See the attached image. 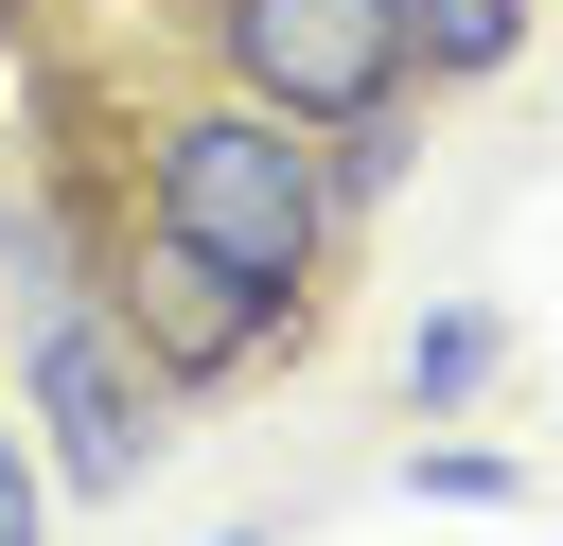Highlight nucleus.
Returning <instances> with one entry per match:
<instances>
[{
  "label": "nucleus",
  "mask_w": 563,
  "mask_h": 546,
  "mask_svg": "<svg viewBox=\"0 0 563 546\" xmlns=\"http://www.w3.org/2000/svg\"><path fill=\"white\" fill-rule=\"evenodd\" d=\"M70 123H106V159H70L88 194H123L141 229H176V247H211L229 282H264V299H299L317 317V282H334V247H352V211H334V141L317 123H282V106H246V88H53Z\"/></svg>",
  "instance_id": "nucleus-1"
},
{
  "label": "nucleus",
  "mask_w": 563,
  "mask_h": 546,
  "mask_svg": "<svg viewBox=\"0 0 563 546\" xmlns=\"http://www.w3.org/2000/svg\"><path fill=\"white\" fill-rule=\"evenodd\" d=\"M0 247H18V423H35V458H53L70 493H141V476L176 458V387H158V352L106 317L70 211H18Z\"/></svg>",
  "instance_id": "nucleus-2"
},
{
  "label": "nucleus",
  "mask_w": 563,
  "mask_h": 546,
  "mask_svg": "<svg viewBox=\"0 0 563 546\" xmlns=\"http://www.w3.org/2000/svg\"><path fill=\"white\" fill-rule=\"evenodd\" d=\"M70 247H88V282H106V317H123L141 352H158V387H176V405H194V387H246L264 352H299V335H317L299 299H264V282H229L211 247H176V229H141V211H123V194H88V176H70Z\"/></svg>",
  "instance_id": "nucleus-3"
},
{
  "label": "nucleus",
  "mask_w": 563,
  "mask_h": 546,
  "mask_svg": "<svg viewBox=\"0 0 563 546\" xmlns=\"http://www.w3.org/2000/svg\"><path fill=\"white\" fill-rule=\"evenodd\" d=\"M176 35H194V70H211V88H246V106L317 123V141H352V123H405V106H422V70H405V18H387V0H176Z\"/></svg>",
  "instance_id": "nucleus-4"
},
{
  "label": "nucleus",
  "mask_w": 563,
  "mask_h": 546,
  "mask_svg": "<svg viewBox=\"0 0 563 546\" xmlns=\"http://www.w3.org/2000/svg\"><path fill=\"white\" fill-rule=\"evenodd\" d=\"M493 370H510V317H493V299H440V317L405 335V405H422V423H475Z\"/></svg>",
  "instance_id": "nucleus-5"
},
{
  "label": "nucleus",
  "mask_w": 563,
  "mask_h": 546,
  "mask_svg": "<svg viewBox=\"0 0 563 546\" xmlns=\"http://www.w3.org/2000/svg\"><path fill=\"white\" fill-rule=\"evenodd\" d=\"M387 18H405V70L422 88H493L528 53V0H387Z\"/></svg>",
  "instance_id": "nucleus-6"
},
{
  "label": "nucleus",
  "mask_w": 563,
  "mask_h": 546,
  "mask_svg": "<svg viewBox=\"0 0 563 546\" xmlns=\"http://www.w3.org/2000/svg\"><path fill=\"white\" fill-rule=\"evenodd\" d=\"M405 493H440V511H510V493H528V458H493V440H422V458H405Z\"/></svg>",
  "instance_id": "nucleus-7"
},
{
  "label": "nucleus",
  "mask_w": 563,
  "mask_h": 546,
  "mask_svg": "<svg viewBox=\"0 0 563 546\" xmlns=\"http://www.w3.org/2000/svg\"><path fill=\"white\" fill-rule=\"evenodd\" d=\"M35 528H53V476H35V423L0 405V546H35Z\"/></svg>",
  "instance_id": "nucleus-8"
},
{
  "label": "nucleus",
  "mask_w": 563,
  "mask_h": 546,
  "mask_svg": "<svg viewBox=\"0 0 563 546\" xmlns=\"http://www.w3.org/2000/svg\"><path fill=\"white\" fill-rule=\"evenodd\" d=\"M229 546H264V528H229Z\"/></svg>",
  "instance_id": "nucleus-9"
}]
</instances>
